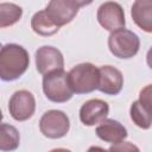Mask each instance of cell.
Returning <instances> with one entry per match:
<instances>
[{"mask_svg":"<svg viewBox=\"0 0 152 152\" xmlns=\"http://www.w3.org/2000/svg\"><path fill=\"white\" fill-rule=\"evenodd\" d=\"M30 65V56L19 44H5L0 50V78L10 82L21 77Z\"/></svg>","mask_w":152,"mask_h":152,"instance_id":"obj_1","label":"cell"},{"mask_svg":"<svg viewBox=\"0 0 152 152\" xmlns=\"http://www.w3.org/2000/svg\"><path fill=\"white\" fill-rule=\"evenodd\" d=\"M68 81L74 94H89L97 89L100 69L93 63H80L68 72Z\"/></svg>","mask_w":152,"mask_h":152,"instance_id":"obj_2","label":"cell"},{"mask_svg":"<svg viewBox=\"0 0 152 152\" xmlns=\"http://www.w3.org/2000/svg\"><path fill=\"white\" fill-rule=\"evenodd\" d=\"M43 91L48 100L55 103H64L69 101L74 91L68 81V72L64 69L53 70L43 77Z\"/></svg>","mask_w":152,"mask_h":152,"instance_id":"obj_3","label":"cell"},{"mask_svg":"<svg viewBox=\"0 0 152 152\" xmlns=\"http://www.w3.org/2000/svg\"><path fill=\"white\" fill-rule=\"evenodd\" d=\"M140 48V39L138 34L125 27L110 32L108 37V49L113 56L120 59H128L134 57Z\"/></svg>","mask_w":152,"mask_h":152,"instance_id":"obj_4","label":"cell"},{"mask_svg":"<svg viewBox=\"0 0 152 152\" xmlns=\"http://www.w3.org/2000/svg\"><path fill=\"white\" fill-rule=\"evenodd\" d=\"M40 133L49 139H59L66 135L70 129L68 115L58 109L46 110L39 120Z\"/></svg>","mask_w":152,"mask_h":152,"instance_id":"obj_5","label":"cell"},{"mask_svg":"<svg viewBox=\"0 0 152 152\" xmlns=\"http://www.w3.org/2000/svg\"><path fill=\"white\" fill-rule=\"evenodd\" d=\"M8 112L15 121H26L31 119L36 112L34 95L25 89L17 90L10 99Z\"/></svg>","mask_w":152,"mask_h":152,"instance_id":"obj_6","label":"cell"},{"mask_svg":"<svg viewBox=\"0 0 152 152\" xmlns=\"http://www.w3.org/2000/svg\"><path fill=\"white\" fill-rule=\"evenodd\" d=\"M96 18L99 24L109 32L122 28L126 25L124 8L115 1H106L101 4L97 8Z\"/></svg>","mask_w":152,"mask_h":152,"instance_id":"obj_7","label":"cell"},{"mask_svg":"<svg viewBox=\"0 0 152 152\" xmlns=\"http://www.w3.org/2000/svg\"><path fill=\"white\" fill-rule=\"evenodd\" d=\"M34 61L37 71L42 75L64 68V57L62 52L57 48L50 45L38 48L34 53Z\"/></svg>","mask_w":152,"mask_h":152,"instance_id":"obj_8","label":"cell"},{"mask_svg":"<svg viewBox=\"0 0 152 152\" xmlns=\"http://www.w3.org/2000/svg\"><path fill=\"white\" fill-rule=\"evenodd\" d=\"M78 10L80 7L74 0H50L45 7L49 17L59 27L71 23L77 15Z\"/></svg>","mask_w":152,"mask_h":152,"instance_id":"obj_9","label":"cell"},{"mask_svg":"<svg viewBox=\"0 0 152 152\" xmlns=\"http://www.w3.org/2000/svg\"><path fill=\"white\" fill-rule=\"evenodd\" d=\"M108 114L109 104L101 99L88 100L80 108V120L86 126H95L100 124Z\"/></svg>","mask_w":152,"mask_h":152,"instance_id":"obj_10","label":"cell"},{"mask_svg":"<svg viewBox=\"0 0 152 152\" xmlns=\"http://www.w3.org/2000/svg\"><path fill=\"white\" fill-rule=\"evenodd\" d=\"M100 69V81L97 90L106 95H118L124 87L122 72L113 65H102Z\"/></svg>","mask_w":152,"mask_h":152,"instance_id":"obj_11","label":"cell"},{"mask_svg":"<svg viewBox=\"0 0 152 152\" xmlns=\"http://www.w3.org/2000/svg\"><path fill=\"white\" fill-rule=\"evenodd\" d=\"M95 133L102 141L114 145L122 142L128 135L127 129L122 124H120L114 119H107V118L97 125Z\"/></svg>","mask_w":152,"mask_h":152,"instance_id":"obj_12","label":"cell"},{"mask_svg":"<svg viewBox=\"0 0 152 152\" xmlns=\"http://www.w3.org/2000/svg\"><path fill=\"white\" fill-rule=\"evenodd\" d=\"M131 17L140 30L152 33V0H135L131 7Z\"/></svg>","mask_w":152,"mask_h":152,"instance_id":"obj_13","label":"cell"},{"mask_svg":"<svg viewBox=\"0 0 152 152\" xmlns=\"http://www.w3.org/2000/svg\"><path fill=\"white\" fill-rule=\"evenodd\" d=\"M31 28L38 36L50 37L57 33L61 27L57 24H55V21L49 17L45 10H42L33 14L31 19Z\"/></svg>","mask_w":152,"mask_h":152,"instance_id":"obj_14","label":"cell"},{"mask_svg":"<svg viewBox=\"0 0 152 152\" xmlns=\"http://www.w3.org/2000/svg\"><path fill=\"white\" fill-rule=\"evenodd\" d=\"M20 144L19 131L6 122L0 125V150L1 151H14Z\"/></svg>","mask_w":152,"mask_h":152,"instance_id":"obj_15","label":"cell"},{"mask_svg":"<svg viewBox=\"0 0 152 152\" xmlns=\"http://www.w3.org/2000/svg\"><path fill=\"white\" fill-rule=\"evenodd\" d=\"M131 120L135 126L142 129H148L152 126V113L139 101H134L129 108Z\"/></svg>","mask_w":152,"mask_h":152,"instance_id":"obj_16","label":"cell"},{"mask_svg":"<svg viewBox=\"0 0 152 152\" xmlns=\"http://www.w3.org/2000/svg\"><path fill=\"white\" fill-rule=\"evenodd\" d=\"M23 17V8L13 2L0 4V27L12 26L18 23Z\"/></svg>","mask_w":152,"mask_h":152,"instance_id":"obj_17","label":"cell"},{"mask_svg":"<svg viewBox=\"0 0 152 152\" xmlns=\"http://www.w3.org/2000/svg\"><path fill=\"white\" fill-rule=\"evenodd\" d=\"M139 101L152 113V84L145 86L139 91Z\"/></svg>","mask_w":152,"mask_h":152,"instance_id":"obj_18","label":"cell"},{"mask_svg":"<svg viewBox=\"0 0 152 152\" xmlns=\"http://www.w3.org/2000/svg\"><path fill=\"white\" fill-rule=\"evenodd\" d=\"M146 63H147L148 68L152 69V46L148 49V51L146 53Z\"/></svg>","mask_w":152,"mask_h":152,"instance_id":"obj_19","label":"cell"},{"mask_svg":"<svg viewBox=\"0 0 152 152\" xmlns=\"http://www.w3.org/2000/svg\"><path fill=\"white\" fill-rule=\"evenodd\" d=\"M76 4H77V6L81 8V7H84V6H88V5H90L94 0H74Z\"/></svg>","mask_w":152,"mask_h":152,"instance_id":"obj_20","label":"cell"}]
</instances>
